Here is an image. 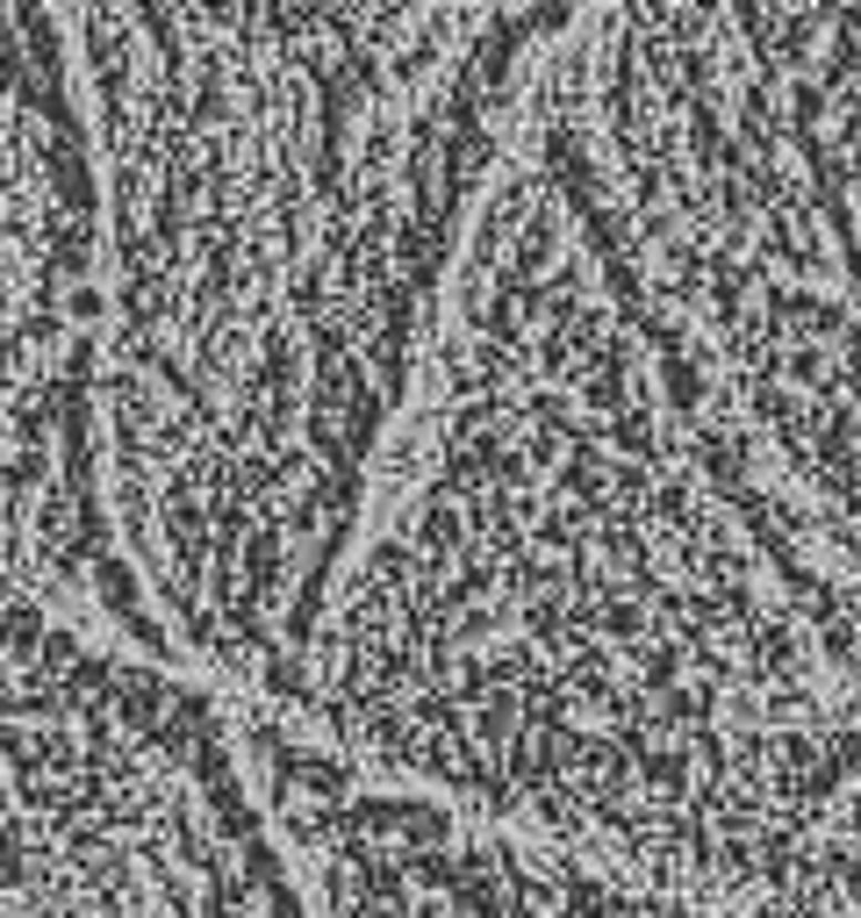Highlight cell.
I'll return each instance as SVG.
<instances>
[{
    "instance_id": "2",
    "label": "cell",
    "mask_w": 861,
    "mask_h": 918,
    "mask_svg": "<svg viewBox=\"0 0 861 918\" xmlns=\"http://www.w3.org/2000/svg\"><path fill=\"white\" fill-rule=\"evenodd\" d=\"M101 488L165 653L280 711L567 8H65Z\"/></svg>"
},
{
    "instance_id": "6",
    "label": "cell",
    "mask_w": 861,
    "mask_h": 918,
    "mask_svg": "<svg viewBox=\"0 0 861 918\" xmlns=\"http://www.w3.org/2000/svg\"><path fill=\"white\" fill-rule=\"evenodd\" d=\"M295 897H301V890H295ZM301 918H309V911H301Z\"/></svg>"
},
{
    "instance_id": "3",
    "label": "cell",
    "mask_w": 861,
    "mask_h": 918,
    "mask_svg": "<svg viewBox=\"0 0 861 918\" xmlns=\"http://www.w3.org/2000/svg\"><path fill=\"white\" fill-rule=\"evenodd\" d=\"M0 918H301L237 703L0 575Z\"/></svg>"
},
{
    "instance_id": "1",
    "label": "cell",
    "mask_w": 861,
    "mask_h": 918,
    "mask_svg": "<svg viewBox=\"0 0 861 918\" xmlns=\"http://www.w3.org/2000/svg\"><path fill=\"white\" fill-rule=\"evenodd\" d=\"M396 796L689 905H826L861 653L517 123L280 711Z\"/></svg>"
},
{
    "instance_id": "5",
    "label": "cell",
    "mask_w": 861,
    "mask_h": 918,
    "mask_svg": "<svg viewBox=\"0 0 861 918\" xmlns=\"http://www.w3.org/2000/svg\"><path fill=\"white\" fill-rule=\"evenodd\" d=\"M237 746L309 918H782L689 905L553 862L524 839L352 775L259 711H237Z\"/></svg>"
},
{
    "instance_id": "4",
    "label": "cell",
    "mask_w": 861,
    "mask_h": 918,
    "mask_svg": "<svg viewBox=\"0 0 861 918\" xmlns=\"http://www.w3.org/2000/svg\"><path fill=\"white\" fill-rule=\"evenodd\" d=\"M0 575L65 625L180 668L109 524L101 165L72 22L29 0H0Z\"/></svg>"
}]
</instances>
